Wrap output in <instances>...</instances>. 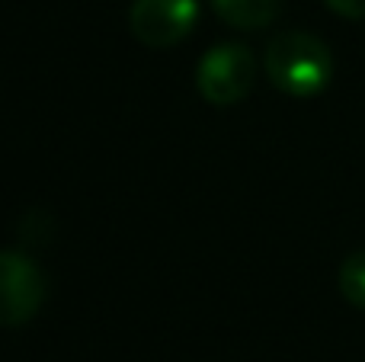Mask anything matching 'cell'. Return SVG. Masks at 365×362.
<instances>
[{
  "instance_id": "obj_1",
  "label": "cell",
  "mask_w": 365,
  "mask_h": 362,
  "mask_svg": "<svg viewBox=\"0 0 365 362\" xmlns=\"http://www.w3.org/2000/svg\"><path fill=\"white\" fill-rule=\"evenodd\" d=\"M266 74L292 96H314L334 77V58L321 38L308 32H282L266 48Z\"/></svg>"
},
{
  "instance_id": "obj_2",
  "label": "cell",
  "mask_w": 365,
  "mask_h": 362,
  "mask_svg": "<svg viewBox=\"0 0 365 362\" xmlns=\"http://www.w3.org/2000/svg\"><path fill=\"white\" fill-rule=\"evenodd\" d=\"M253 55L244 45H215L199 64V90L212 106H231L253 87Z\"/></svg>"
},
{
  "instance_id": "obj_3",
  "label": "cell",
  "mask_w": 365,
  "mask_h": 362,
  "mask_svg": "<svg viewBox=\"0 0 365 362\" xmlns=\"http://www.w3.org/2000/svg\"><path fill=\"white\" fill-rule=\"evenodd\" d=\"M195 16H199L195 0H135L128 23L138 42L151 48H167L189 36Z\"/></svg>"
},
{
  "instance_id": "obj_4",
  "label": "cell",
  "mask_w": 365,
  "mask_h": 362,
  "mask_svg": "<svg viewBox=\"0 0 365 362\" xmlns=\"http://www.w3.org/2000/svg\"><path fill=\"white\" fill-rule=\"evenodd\" d=\"M42 276L23 254H0V327H19L42 305Z\"/></svg>"
},
{
  "instance_id": "obj_5",
  "label": "cell",
  "mask_w": 365,
  "mask_h": 362,
  "mask_svg": "<svg viewBox=\"0 0 365 362\" xmlns=\"http://www.w3.org/2000/svg\"><path fill=\"white\" fill-rule=\"evenodd\" d=\"M218 16L234 29H263L276 19L279 0H212Z\"/></svg>"
},
{
  "instance_id": "obj_6",
  "label": "cell",
  "mask_w": 365,
  "mask_h": 362,
  "mask_svg": "<svg viewBox=\"0 0 365 362\" xmlns=\"http://www.w3.org/2000/svg\"><path fill=\"white\" fill-rule=\"evenodd\" d=\"M340 292L346 295L349 305L365 311V250H356L340 267Z\"/></svg>"
},
{
  "instance_id": "obj_7",
  "label": "cell",
  "mask_w": 365,
  "mask_h": 362,
  "mask_svg": "<svg viewBox=\"0 0 365 362\" xmlns=\"http://www.w3.org/2000/svg\"><path fill=\"white\" fill-rule=\"evenodd\" d=\"M327 6L346 19H365V0H327Z\"/></svg>"
}]
</instances>
